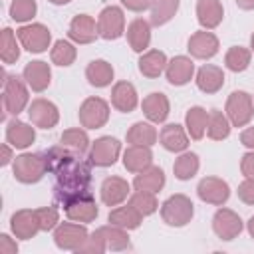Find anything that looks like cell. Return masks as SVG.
Listing matches in <instances>:
<instances>
[{
	"instance_id": "cell-1",
	"label": "cell",
	"mask_w": 254,
	"mask_h": 254,
	"mask_svg": "<svg viewBox=\"0 0 254 254\" xmlns=\"http://www.w3.org/2000/svg\"><path fill=\"white\" fill-rule=\"evenodd\" d=\"M46 171L56 177V187H54V196L60 204L67 202L69 198L89 192V183H91V163L79 159V153L60 145V147H50L48 151L42 153Z\"/></svg>"
},
{
	"instance_id": "cell-2",
	"label": "cell",
	"mask_w": 254,
	"mask_h": 254,
	"mask_svg": "<svg viewBox=\"0 0 254 254\" xmlns=\"http://www.w3.org/2000/svg\"><path fill=\"white\" fill-rule=\"evenodd\" d=\"M194 214V204L187 194H173L161 204V218L169 226H187Z\"/></svg>"
},
{
	"instance_id": "cell-3",
	"label": "cell",
	"mask_w": 254,
	"mask_h": 254,
	"mask_svg": "<svg viewBox=\"0 0 254 254\" xmlns=\"http://www.w3.org/2000/svg\"><path fill=\"white\" fill-rule=\"evenodd\" d=\"M4 75V89H2V101H4V111L10 113V115H18L20 111L26 109L28 105V83L24 77H18V75Z\"/></svg>"
},
{
	"instance_id": "cell-4",
	"label": "cell",
	"mask_w": 254,
	"mask_h": 254,
	"mask_svg": "<svg viewBox=\"0 0 254 254\" xmlns=\"http://www.w3.org/2000/svg\"><path fill=\"white\" fill-rule=\"evenodd\" d=\"M12 171H14V179L24 183V185H34L38 181L44 179L46 171V163L42 153H22L14 159L12 163Z\"/></svg>"
},
{
	"instance_id": "cell-5",
	"label": "cell",
	"mask_w": 254,
	"mask_h": 254,
	"mask_svg": "<svg viewBox=\"0 0 254 254\" xmlns=\"http://www.w3.org/2000/svg\"><path fill=\"white\" fill-rule=\"evenodd\" d=\"M89 238V232L83 224L79 222H60L54 228V242L60 250H69V252H77L83 242Z\"/></svg>"
},
{
	"instance_id": "cell-6",
	"label": "cell",
	"mask_w": 254,
	"mask_h": 254,
	"mask_svg": "<svg viewBox=\"0 0 254 254\" xmlns=\"http://www.w3.org/2000/svg\"><path fill=\"white\" fill-rule=\"evenodd\" d=\"M226 117L234 127H244L254 117V101L246 91H232L226 99Z\"/></svg>"
},
{
	"instance_id": "cell-7",
	"label": "cell",
	"mask_w": 254,
	"mask_h": 254,
	"mask_svg": "<svg viewBox=\"0 0 254 254\" xmlns=\"http://www.w3.org/2000/svg\"><path fill=\"white\" fill-rule=\"evenodd\" d=\"M79 123L85 129H99L109 121V103L101 97H87L79 107Z\"/></svg>"
},
{
	"instance_id": "cell-8",
	"label": "cell",
	"mask_w": 254,
	"mask_h": 254,
	"mask_svg": "<svg viewBox=\"0 0 254 254\" xmlns=\"http://www.w3.org/2000/svg\"><path fill=\"white\" fill-rule=\"evenodd\" d=\"M64 206V212L69 220H75V222H93L99 214V208L95 204V198L91 196V192H81L73 198H69L67 202L62 204Z\"/></svg>"
},
{
	"instance_id": "cell-9",
	"label": "cell",
	"mask_w": 254,
	"mask_h": 254,
	"mask_svg": "<svg viewBox=\"0 0 254 254\" xmlns=\"http://www.w3.org/2000/svg\"><path fill=\"white\" fill-rule=\"evenodd\" d=\"M20 44L24 50L32 52V54H42L50 48V42H52V34L50 30L44 26V24H28V26H22L18 32H16Z\"/></svg>"
},
{
	"instance_id": "cell-10",
	"label": "cell",
	"mask_w": 254,
	"mask_h": 254,
	"mask_svg": "<svg viewBox=\"0 0 254 254\" xmlns=\"http://www.w3.org/2000/svg\"><path fill=\"white\" fill-rule=\"evenodd\" d=\"M119 153H121V143L111 135H103L91 143L89 163L95 167H111L119 159Z\"/></svg>"
},
{
	"instance_id": "cell-11",
	"label": "cell",
	"mask_w": 254,
	"mask_h": 254,
	"mask_svg": "<svg viewBox=\"0 0 254 254\" xmlns=\"http://www.w3.org/2000/svg\"><path fill=\"white\" fill-rule=\"evenodd\" d=\"M97 32L103 40H117L125 32V16L119 6H107L99 12Z\"/></svg>"
},
{
	"instance_id": "cell-12",
	"label": "cell",
	"mask_w": 254,
	"mask_h": 254,
	"mask_svg": "<svg viewBox=\"0 0 254 254\" xmlns=\"http://www.w3.org/2000/svg\"><path fill=\"white\" fill-rule=\"evenodd\" d=\"M196 194L206 204L222 206L230 196V187L226 181H222L218 177H204V179H200V183L196 187Z\"/></svg>"
},
{
	"instance_id": "cell-13",
	"label": "cell",
	"mask_w": 254,
	"mask_h": 254,
	"mask_svg": "<svg viewBox=\"0 0 254 254\" xmlns=\"http://www.w3.org/2000/svg\"><path fill=\"white\" fill-rule=\"evenodd\" d=\"M28 117H30L32 125H36L40 129H52L60 121V111L50 99L38 97L28 105Z\"/></svg>"
},
{
	"instance_id": "cell-14",
	"label": "cell",
	"mask_w": 254,
	"mask_h": 254,
	"mask_svg": "<svg viewBox=\"0 0 254 254\" xmlns=\"http://www.w3.org/2000/svg\"><path fill=\"white\" fill-rule=\"evenodd\" d=\"M10 230L16 238L20 240H30L34 238L42 228H40V220H38V212L30 210V208H22L16 210L10 216Z\"/></svg>"
},
{
	"instance_id": "cell-15",
	"label": "cell",
	"mask_w": 254,
	"mask_h": 254,
	"mask_svg": "<svg viewBox=\"0 0 254 254\" xmlns=\"http://www.w3.org/2000/svg\"><path fill=\"white\" fill-rule=\"evenodd\" d=\"M212 230L222 240H234L242 232V218L230 208H218L212 216Z\"/></svg>"
},
{
	"instance_id": "cell-16",
	"label": "cell",
	"mask_w": 254,
	"mask_h": 254,
	"mask_svg": "<svg viewBox=\"0 0 254 254\" xmlns=\"http://www.w3.org/2000/svg\"><path fill=\"white\" fill-rule=\"evenodd\" d=\"M218 38L212 34V32H206V30H200V32H194L190 38H189V44H187V50L192 58L196 60H210L218 54Z\"/></svg>"
},
{
	"instance_id": "cell-17",
	"label": "cell",
	"mask_w": 254,
	"mask_h": 254,
	"mask_svg": "<svg viewBox=\"0 0 254 254\" xmlns=\"http://www.w3.org/2000/svg\"><path fill=\"white\" fill-rule=\"evenodd\" d=\"M69 40H73L75 44H91L95 42V38L99 36L97 32V24L89 14H77L71 22H69V30H67Z\"/></svg>"
},
{
	"instance_id": "cell-18",
	"label": "cell",
	"mask_w": 254,
	"mask_h": 254,
	"mask_svg": "<svg viewBox=\"0 0 254 254\" xmlns=\"http://www.w3.org/2000/svg\"><path fill=\"white\" fill-rule=\"evenodd\" d=\"M22 77L26 79V83H28V87L32 91H38L40 93V91H46L48 89V85L52 81V69H50V65L46 62L36 60V62L26 64V67L22 71Z\"/></svg>"
},
{
	"instance_id": "cell-19",
	"label": "cell",
	"mask_w": 254,
	"mask_h": 254,
	"mask_svg": "<svg viewBox=\"0 0 254 254\" xmlns=\"http://www.w3.org/2000/svg\"><path fill=\"white\" fill-rule=\"evenodd\" d=\"M99 192H101L103 204H107V206H117V204H121L131 194L129 183L125 179H121V177H107L101 183Z\"/></svg>"
},
{
	"instance_id": "cell-20",
	"label": "cell",
	"mask_w": 254,
	"mask_h": 254,
	"mask_svg": "<svg viewBox=\"0 0 254 254\" xmlns=\"http://www.w3.org/2000/svg\"><path fill=\"white\" fill-rule=\"evenodd\" d=\"M192 73H194V64L187 56L173 58L167 64V67H165V75H167V81L171 85H185V83H189L192 79Z\"/></svg>"
},
{
	"instance_id": "cell-21",
	"label": "cell",
	"mask_w": 254,
	"mask_h": 254,
	"mask_svg": "<svg viewBox=\"0 0 254 254\" xmlns=\"http://www.w3.org/2000/svg\"><path fill=\"white\" fill-rule=\"evenodd\" d=\"M139 103L137 89L129 81H117L111 89V105L121 113H131Z\"/></svg>"
},
{
	"instance_id": "cell-22",
	"label": "cell",
	"mask_w": 254,
	"mask_h": 254,
	"mask_svg": "<svg viewBox=\"0 0 254 254\" xmlns=\"http://www.w3.org/2000/svg\"><path fill=\"white\" fill-rule=\"evenodd\" d=\"M141 109H143L145 117H147L151 123H163V121L169 117L171 105H169V99H167L165 93L153 91V93H149V95L143 99Z\"/></svg>"
},
{
	"instance_id": "cell-23",
	"label": "cell",
	"mask_w": 254,
	"mask_h": 254,
	"mask_svg": "<svg viewBox=\"0 0 254 254\" xmlns=\"http://www.w3.org/2000/svg\"><path fill=\"white\" fill-rule=\"evenodd\" d=\"M6 141L14 149H28L36 141V131L30 123H24L20 119H12L6 125Z\"/></svg>"
},
{
	"instance_id": "cell-24",
	"label": "cell",
	"mask_w": 254,
	"mask_h": 254,
	"mask_svg": "<svg viewBox=\"0 0 254 254\" xmlns=\"http://www.w3.org/2000/svg\"><path fill=\"white\" fill-rule=\"evenodd\" d=\"M159 141H161L163 149H167L171 153H183L189 147V135L185 133L183 125H179V123L165 125L159 133Z\"/></svg>"
},
{
	"instance_id": "cell-25",
	"label": "cell",
	"mask_w": 254,
	"mask_h": 254,
	"mask_svg": "<svg viewBox=\"0 0 254 254\" xmlns=\"http://www.w3.org/2000/svg\"><path fill=\"white\" fill-rule=\"evenodd\" d=\"M222 85H224V71L218 65L204 64L196 71V87L202 93H216L222 89Z\"/></svg>"
},
{
	"instance_id": "cell-26",
	"label": "cell",
	"mask_w": 254,
	"mask_h": 254,
	"mask_svg": "<svg viewBox=\"0 0 254 254\" xmlns=\"http://www.w3.org/2000/svg\"><path fill=\"white\" fill-rule=\"evenodd\" d=\"M135 190H147V192H159L165 187V173L157 165H149L147 169L139 171L133 179Z\"/></svg>"
},
{
	"instance_id": "cell-27",
	"label": "cell",
	"mask_w": 254,
	"mask_h": 254,
	"mask_svg": "<svg viewBox=\"0 0 254 254\" xmlns=\"http://www.w3.org/2000/svg\"><path fill=\"white\" fill-rule=\"evenodd\" d=\"M224 10L220 0H198L196 2V20L204 30H214L222 22Z\"/></svg>"
},
{
	"instance_id": "cell-28",
	"label": "cell",
	"mask_w": 254,
	"mask_h": 254,
	"mask_svg": "<svg viewBox=\"0 0 254 254\" xmlns=\"http://www.w3.org/2000/svg\"><path fill=\"white\" fill-rule=\"evenodd\" d=\"M127 42L133 52H145L151 44V22L143 18H135L127 26Z\"/></svg>"
},
{
	"instance_id": "cell-29",
	"label": "cell",
	"mask_w": 254,
	"mask_h": 254,
	"mask_svg": "<svg viewBox=\"0 0 254 254\" xmlns=\"http://www.w3.org/2000/svg\"><path fill=\"white\" fill-rule=\"evenodd\" d=\"M153 163V153L145 145H129L123 153V167L129 173H139Z\"/></svg>"
},
{
	"instance_id": "cell-30",
	"label": "cell",
	"mask_w": 254,
	"mask_h": 254,
	"mask_svg": "<svg viewBox=\"0 0 254 254\" xmlns=\"http://www.w3.org/2000/svg\"><path fill=\"white\" fill-rule=\"evenodd\" d=\"M167 64H169V60H167L165 52H161V50H149V52H145L139 58V71L145 77L155 79V77H159L165 71Z\"/></svg>"
},
{
	"instance_id": "cell-31",
	"label": "cell",
	"mask_w": 254,
	"mask_h": 254,
	"mask_svg": "<svg viewBox=\"0 0 254 254\" xmlns=\"http://www.w3.org/2000/svg\"><path fill=\"white\" fill-rule=\"evenodd\" d=\"M113 65L105 60H93L85 67V77L93 87H107L113 81Z\"/></svg>"
},
{
	"instance_id": "cell-32",
	"label": "cell",
	"mask_w": 254,
	"mask_h": 254,
	"mask_svg": "<svg viewBox=\"0 0 254 254\" xmlns=\"http://www.w3.org/2000/svg\"><path fill=\"white\" fill-rule=\"evenodd\" d=\"M95 232L103 238V244H105L107 250L121 252V250H127V248H129V236H127V230L121 228V226L107 224V226H99Z\"/></svg>"
},
{
	"instance_id": "cell-33",
	"label": "cell",
	"mask_w": 254,
	"mask_h": 254,
	"mask_svg": "<svg viewBox=\"0 0 254 254\" xmlns=\"http://www.w3.org/2000/svg\"><path fill=\"white\" fill-rule=\"evenodd\" d=\"M107 220H109L111 224H115V226L125 228V230H135V228H139V224L143 222V214H141L139 210H135L131 204H127V206H115V208L109 212Z\"/></svg>"
},
{
	"instance_id": "cell-34",
	"label": "cell",
	"mask_w": 254,
	"mask_h": 254,
	"mask_svg": "<svg viewBox=\"0 0 254 254\" xmlns=\"http://www.w3.org/2000/svg\"><path fill=\"white\" fill-rule=\"evenodd\" d=\"M206 123H208V111L200 105H194L187 111L185 115V125H187V131L190 135V139L194 141H200L204 131H206Z\"/></svg>"
},
{
	"instance_id": "cell-35",
	"label": "cell",
	"mask_w": 254,
	"mask_h": 254,
	"mask_svg": "<svg viewBox=\"0 0 254 254\" xmlns=\"http://www.w3.org/2000/svg\"><path fill=\"white\" fill-rule=\"evenodd\" d=\"M157 129L151 125V123H143V121H137L129 127L127 131V143L129 145H145V147H151L157 143Z\"/></svg>"
},
{
	"instance_id": "cell-36",
	"label": "cell",
	"mask_w": 254,
	"mask_h": 254,
	"mask_svg": "<svg viewBox=\"0 0 254 254\" xmlns=\"http://www.w3.org/2000/svg\"><path fill=\"white\" fill-rule=\"evenodd\" d=\"M230 119L226 117V113L218 111V109H212L208 113V123H206V135L212 139V141H222L230 135Z\"/></svg>"
},
{
	"instance_id": "cell-37",
	"label": "cell",
	"mask_w": 254,
	"mask_h": 254,
	"mask_svg": "<svg viewBox=\"0 0 254 254\" xmlns=\"http://www.w3.org/2000/svg\"><path fill=\"white\" fill-rule=\"evenodd\" d=\"M198 167H200V163H198V155L196 153H183L175 161L173 173H175V177L179 181H189V179H192L196 175Z\"/></svg>"
},
{
	"instance_id": "cell-38",
	"label": "cell",
	"mask_w": 254,
	"mask_h": 254,
	"mask_svg": "<svg viewBox=\"0 0 254 254\" xmlns=\"http://www.w3.org/2000/svg\"><path fill=\"white\" fill-rule=\"evenodd\" d=\"M179 10V0H155L151 6V24L153 26H163Z\"/></svg>"
},
{
	"instance_id": "cell-39",
	"label": "cell",
	"mask_w": 254,
	"mask_h": 254,
	"mask_svg": "<svg viewBox=\"0 0 254 254\" xmlns=\"http://www.w3.org/2000/svg\"><path fill=\"white\" fill-rule=\"evenodd\" d=\"M250 60H252V50L248 48H242V46H232L226 56H224V64L230 71H244L248 65H250Z\"/></svg>"
},
{
	"instance_id": "cell-40",
	"label": "cell",
	"mask_w": 254,
	"mask_h": 254,
	"mask_svg": "<svg viewBox=\"0 0 254 254\" xmlns=\"http://www.w3.org/2000/svg\"><path fill=\"white\" fill-rule=\"evenodd\" d=\"M75 56H77V52H75L73 44L67 42V40H58V42L54 44L52 52H50L52 62H54L56 65H62V67L71 65V64L75 62Z\"/></svg>"
},
{
	"instance_id": "cell-41",
	"label": "cell",
	"mask_w": 254,
	"mask_h": 254,
	"mask_svg": "<svg viewBox=\"0 0 254 254\" xmlns=\"http://www.w3.org/2000/svg\"><path fill=\"white\" fill-rule=\"evenodd\" d=\"M0 58L4 64H16V60L20 58V48H18V42H16V36L10 28H4L2 30V36H0Z\"/></svg>"
},
{
	"instance_id": "cell-42",
	"label": "cell",
	"mask_w": 254,
	"mask_h": 254,
	"mask_svg": "<svg viewBox=\"0 0 254 254\" xmlns=\"http://www.w3.org/2000/svg\"><path fill=\"white\" fill-rule=\"evenodd\" d=\"M129 204L135 210H139L143 216H149V214H153L159 208V202L155 198V192H147V190H135L129 196Z\"/></svg>"
},
{
	"instance_id": "cell-43",
	"label": "cell",
	"mask_w": 254,
	"mask_h": 254,
	"mask_svg": "<svg viewBox=\"0 0 254 254\" xmlns=\"http://www.w3.org/2000/svg\"><path fill=\"white\" fill-rule=\"evenodd\" d=\"M62 145L64 147H67V149H71V151H75V153H85L87 151V147H89V139H87V133L83 131V129H67V131H64L62 133Z\"/></svg>"
},
{
	"instance_id": "cell-44",
	"label": "cell",
	"mask_w": 254,
	"mask_h": 254,
	"mask_svg": "<svg viewBox=\"0 0 254 254\" xmlns=\"http://www.w3.org/2000/svg\"><path fill=\"white\" fill-rule=\"evenodd\" d=\"M38 4L36 0H12L10 4V16L16 22H28L36 16Z\"/></svg>"
},
{
	"instance_id": "cell-45",
	"label": "cell",
	"mask_w": 254,
	"mask_h": 254,
	"mask_svg": "<svg viewBox=\"0 0 254 254\" xmlns=\"http://www.w3.org/2000/svg\"><path fill=\"white\" fill-rule=\"evenodd\" d=\"M36 212H38L40 228H42L44 232L54 230V228L58 226V222H60V212H58V208H54V206H42V208H36Z\"/></svg>"
},
{
	"instance_id": "cell-46",
	"label": "cell",
	"mask_w": 254,
	"mask_h": 254,
	"mask_svg": "<svg viewBox=\"0 0 254 254\" xmlns=\"http://www.w3.org/2000/svg\"><path fill=\"white\" fill-rule=\"evenodd\" d=\"M238 198L246 204H254V179L252 177H246L238 185Z\"/></svg>"
},
{
	"instance_id": "cell-47",
	"label": "cell",
	"mask_w": 254,
	"mask_h": 254,
	"mask_svg": "<svg viewBox=\"0 0 254 254\" xmlns=\"http://www.w3.org/2000/svg\"><path fill=\"white\" fill-rule=\"evenodd\" d=\"M155 0H121V4L131 12H143L153 6Z\"/></svg>"
},
{
	"instance_id": "cell-48",
	"label": "cell",
	"mask_w": 254,
	"mask_h": 254,
	"mask_svg": "<svg viewBox=\"0 0 254 254\" xmlns=\"http://www.w3.org/2000/svg\"><path fill=\"white\" fill-rule=\"evenodd\" d=\"M240 171H242L244 177H252V179H254V151H250V153H246V155L242 157V161H240Z\"/></svg>"
},
{
	"instance_id": "cell-49",
	"label": "cell",
	"mask_w": 254,
	"mask_h": 254,
	"mask_svg": "<svg viewBox=\"0 0 254 254\" xmlns=\"http://www.w3.org/2000/svg\"><path fill=\"white\" fill-rule=\"evenodd\" d=\"M16 252H18V244L8 234H0V254H16Z\"/></svg>"
},
{
	"instance_id": "cell-50",
	"label": "cell",
	"mask_w": 254,
	"mask_h": 254,
	"mask_svg": "<svg viewBox=\"0 0 254 254\" xmlns=\"http://www.w3.org/2000/svg\"><path fill=\"white\" fill-rule=\"evenodd\" d=\"M240 143L254 151V127H248V129H244L240 133Z\"/></svg>"
},
{
	"instance_id": "cell-51",
	"label": "cell",
	"mask_w": 254,
	"mask_h": 254,
	"mask_svg": "<svg viewBox=\"0 0 254 254\" xmlns=\"http://www.w3.org/2000/svg\"><path fill=\"white\" fill-rule=\"evenodd\" d=\"M12 145L10 143H4L2 145V159H0V165L2 167H6V165H10L12 163Z\"/></svg>"
},
{
	"instance_id": "cell-52",
	"label": "cell",
	"mask_w": 254,
	"mask_h": 254,
	"mask_svg": "<svg viewBox=\"0 0 254 254\" xmlns=\"http://www.w3.org/2000/svg\"><path fill=\"white\" fill-rule=\"evenodd\" d=\"M234 2L242 10H254V0H234Z\"/></svg>"
},
{
	"instance_id": "cell-53",
	"label": "cell",
	"mask_w": 254,
	"mask_h": 254,
	"mask_svg": "<svg viewBox=\"0 0 254 254\" xmlns=\"http://www.w3.org/2000/svg\"><path fill=\"white\" fill-rule=\"evenodd\" d=\"M248 234L254 238V216H250V220H248Z\"/></svg>"
},
{
	"instance_id": "cell-54",
	"label": "cell",
	"mask_w": 254,
	"mask_h": 254,
	"mask_svg": "<svg viewBox=\"0 0 254 254\" xmlns=\"http://www.w3.org/2000/svg\"><path fill=\"white\" fill-rule=\"evenodd\" d=\"M48 2H52V4H56V6H64V4H67V2H71V0H48Z\"/></svg>"
},
{
	"instance_id": "cell-55",
	"label": "cell",
	"mask_w": 254,
	"mask_h": 254,
	"mask_svg": "<svg viewBox=\"0 0 254 254\" xmlns=\"http://www.w3.org/2000/svg\"><path fill=\"white\" fill-rule=\"evenodd\" d=\"M250 50H252V52H254V34H252V36H250Z\"/></svg>"
}]
</instances>
